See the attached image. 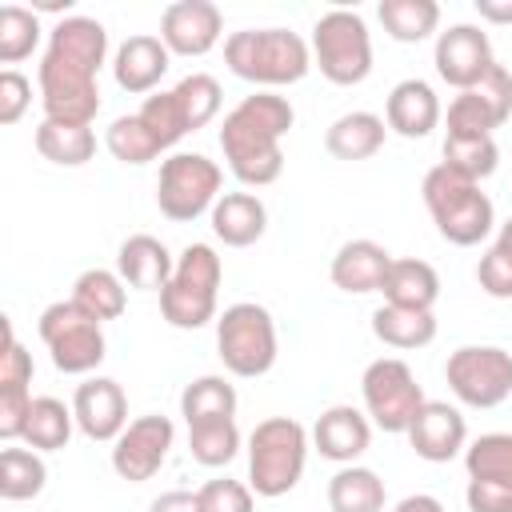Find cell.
<instances>
[{
  "label": "cell",
  "mask_w": 512,
  "mask_h": 512,
  "mask_svg": "<svg viewBox=\"0 0 512 512\" xmlns=\"http://www.w3.org/2000/svg\"><path fill=\"white\" fill-rule=\"evenodd\" d=\"M296 124V108L288 96L276 92H252L244 96L220 124V148L232 168V176L248 188H264L280 180L284 152L280 140Z\"/></svg>",
  "instance_id": "1"
},
{
  "label": "cell",
  "mask_w": 512,
  "mask_h": 512,
  "mask_svg": "<svg viewBox=\"0 0 512 512\" xmlns=\"http://www.w3.org/2000/svg\"><path fill=\"white\" fill-rule=\"evenodd\" d=\"M224 64L232 76L260 84V88H284L300 84L312 68V44H304L288 28H244L224 40Z\"/></svg>",
  "instance_id": "2"
},
{
  "label": "cell",
  "mask_w": 512,
  "mask_h": 512,
  "mask_svg": "<svg viewBox=\"0 0 512 512\" xmlns=\"http://www.w3.org/2000/svg\"><path fill=\"white\" fill-rule=\"evenodd\" d=\"M420 192H424V204H428V216H432L436 232L448 244H456V248L480 244L492 232V224H496V208L480 192V184L468 180V176H460L448 164L428 168Z\"/></svg>",
  "instance_id": "3"
},
{
  "label": "cell",
  "mask_w": 512,
  "mask_h": 512,
  "mask_svg": "<svg viewBox=\"0 0 512 512\" xmlns=\"http://www.w3.org/2000/svg\"><path fill=\"white\" fill-rule=\"evenodd\" d=\"M308 464V432L292 416H268L248 436V488L264 500L288 496Z\"/></svg>",
  "instance_id": "4"
},
{
  "label": "cell",
  "mask_w": 512,
  "mask_h": 512,
  "mask_svg": "<svg viewBox=\"0 0 512 512\" xmlns=\"http://www.w3.org/2000/svg\"><path fill=\"white\" fill-rule=\"evenodd\" d=\"M224 280V264L216 256L212 244H188L176 256V272L168 280V288L160 292V312L172 328H204L208 320H216V292Z\"/></svg>",
  "instance_id": "5"
},
{
  "label": "cell",
  "mask_w": 512,
  "mask_h": 512,
  "mask_svg": "<svg viewBox=\"0 0 512 512\" xmlns=\"http://www.w3.org/2000/svg\"><path fill=\"white\" fill-rule=\"evenodd\" d=\"M312 64L328 84L352 88L372 72V36L360 12L332 8L312 24Z\"/></svg>",
  "instance_id": "6"
},
{
  "label": "cell",
  "mask_w": 512,
  "mask_h": 512,
  "mask_svg": "<svg viewBox=\"0 0 512 512\" xmlns=\"http://www.w3.org/2000/svg\"><path fill=\"white\" fill-rule=\"evenodd\" d=\"M216 352L232 376L256 380L276 364V320L264 304L240 300L216 316Z\"/></svg>",
  "instance_id": "7"
},
{
  "label": "cell",
  "mask_w": 512,
  "mask_h": 512,
  "mask_svg": "<svg viewBox=\"0 0 512 512\" xmlns=\"http://www.w3.org/2000/svg\"><path fill=\"white\" fill-rule=\"evenodd\" d=\"M40 340L52 352L56 372L64 376H84L96 372L108 356V340L96 316H88L76 300H56L40 312Z\"/></svg>",
  "instance_id": "8"
},
{
  "label": "cell",
  "mask_w": 512,
  "mask_h": 512,
  "mask_svg": "<svg viewBox=\"0 0 512 512\" xmlns=\"http://www.w3.org/2000/svg\"><path fill=\"white\" fill-rule=\"evenodd\" d=\"M220 184H224V172L216 160H208L200 152H172L160 164L156 208H160V216H168L176 224H192L196 216L212 212V204L224 196Z\"/></svg>",
  "instance_id": "9"
},
{
  "label": "cell",
  "mask_w": 512,
  "mask_h": 512,
  "mask_svg": "<svg viewBox=\"0 0 512 512\" xmlns=\"http://www.w3.org/2000/svg\"><path fill=\"white\" fill-rule=\"evenodd\" d=\"M360 396H364V416L380 432H408V424L424 408V388L416 384L412 368L396 356H380L364 368Z\"/></svg>",
  "instance_id": "10"
},
{
  "label": "cell",
  "mask_w": 512,
  "mask_h": 512,
  "mask_svg": "<svg viewBox=\"0 0 512 512\" xmlns=\"http://www.w3.org/2000/svg\"><path fill=\"white\" fill-rule=\"evenodd\" d=\"M444 380L468 408H496L512 396V352L496 344H464L448 356Z\"/></svg>",
  "instance_id": "11"
},
{
  "label": "cell",
  "mask_w": 512,
  "mask_h": 512,
  "mask_svg": "<svg viewBox=\"0 0 512 512\" xmlns=\"http://www.w3.org/2000/svg\"><path fill=\"white\" fill-rule=\"evenodd\" d=\"M36 80H40L44 120L92 128V120L100 112V88H96V72L92 68L72 64V60L56 56V52H44Z\"/></svg>",
  "instance_id": "12"
},
{
  "label": "cell",
  "mask_w": 512,
  "mask_h": 512,
  "mask_svg": "<svg viewBox=\"0 0 512 512\" xmlns=\"http://www.w3.org/2000/svg\"><path fill=\"white\" fill-rule=\"evenodd\" d=\"M176 440V428L168 416L152 412V416H136L128 420V428L112 440V472L128 484H144L152 480L164 460H168V448Z\"/></svg>",
  "instance_id": "13"
},
{
  "label": "cell",
  "mask_w": 512,
  "mask_h": 512,
  "mask_svg": "<svg viewBox=\"0 0 512 512\" xmlns=\"http://www.w3.org/2000/svg\"><path fill=\"white\" fill-rule=\"evenodd\" d=\"M432 64H436V76L460 92H468L472 84L484 80V72L496 64L492 56V40L484 28L476 24H452L436 36V52H432Z\"/></svg>",
  "instance_id": "14"
},
{
  "label": "cell",
  "mask_w": 512,
  "mask_h": 512,
  "mask_svg": "<svg viewBox=\"0 0 512 512\" xmlns=\"http://www.w3.org/2000/svg\"><path fill=\"white\" fill-rule=\"evenodd\" d=\"M224 16L212 0H176L160 16V40L172 56H204L220 44Z\"/></svg>",
  "instance_id": "15"
},
{
  "label": "cell",
  "mask_w": 512,
  "mask_h": 512,
  "mask_svg": "<svg viewBox=\"0 0 512 512\" xmlns=\"http://www.w3.org/2000/svg\"><path fill=\"white\" fill-rule=\"evenodd\" d=\"M408 444L420 460L428 464H448L468 448V424L460 416V408L444 404V400H424V408L416 412V420L408 424Z\"/></svg>",
  "instance_id": "16"
},
{
  "label": "cell",
  "mask_w": 512,
  "mask_h": 512,
  "mask_svg": "<svg viewBox=\"0 0 512 512\" xmlns=\"http://www.w3.org/2000/svg\"><path fill=\"white\" fill-rule=\"evenodd\" d=\"M72 416H76V428L88 440L108 444L128 428V396L112 376H92V380H84L76 388Z\"/></svg>",
  "instance_id": "17"
},
{
  "label": "cell",
  "mask_w": 512,
  "mask_h": 512,
  "mask_svg": "<svg viewBox=\"0 0 512 512\" xmlns=\"http://www.w3.org/2000/svg\"><path fill=\"white\" fill-rule=\"evenodd\" d=\"M368 444H372V420L360 408H352V404H332L312 424V448L324 460L356 464L368 452Z\"/></svg>",
  "instance_id": "18"
},
{
  "label": "cell",
  "mask_w": 512,
  "mask_h": 512,
  "mask_svg": "<svg viewBox=\"0 0 512 512\" xmlns=\"http://www.w3.org/2000/svg\"><path fill=\"white\" fill-rule=\"evenodd\" d=\"M384 124H388L396 136H404V140H424V136L440 124V100H436L432 84L420 80V76L400 80V84L388 92Z\"/></svg>",
  "instance_id": "19"
},
{
  "label": "cell",
  "mask_w": 512,
  "mask_h": 512,
  "mask_svg": "<svg viewBox=\"0 0 512 512\" xmlns=\"http://www.w3.org/2000/svg\"><path fill=\"white\" fill-rule=\"evenodd\" d=\"M116 272L128 288H140V292H164L172 272H176V256L164 248V240L148 236V232H136L120 244L116 252Z\"/></svg>",
  "instance_id": "20"
},
{
  "label": "cell",
  "mask_w": 512,
  "mask_h": 512,
  "mask_svg": "<svg viewBox=\"0 0 512 512\" xmlns=\"http://www.w3.org/2000/svg\"><path fill=\"white\" fill-rule=\"evenodd\" d=\"M392 268V256L384 244L376 240H348L340 244V252L332 256V284L340 292H352V296H368V292H380L384 288V276Z\"/></svg>",
  "instance_id": "21"
},
{
  "label": "cell",
  "mask_w": 512,
  "mask_h": 512,
  "mask_svg": "<svg viewBox=\"0 0 512 512\" xmlns=\"http://www.w3.org/2000/svg\"><path fill=\"white\" fill-rule=\"evenodd\" d=\"M168 60H172V52L164 48V40L140 32V36H128V40L116 48V56H112V76H116V84H120L124 92L140 96V92H152V88L164 80Z\"/></svg>",
  "instance_id": "22"
},
{
  "label": "cell",
  "mask_w": 512,
  "mask_h": 512,
  "mask_svg": "<svg viewBox=\"0 0 512 512\" xmlns=\"http://www.w3.org/2000/svg\"><path fill=\"white\" fill-rule=\"evenodd\" d=\"M208 220H212V232H216L220 244H228V248H248V244H256V240L264 236V228H268V208H264V200H260L256 192H224V196L212 204Z\"/></svg>",
  "instance_id": "23"
},
{
  "label": "cell",
  "mask_w": 512,
  "mask_h": 512,
  "mask_svg": "<svg viewBox=\"0 0 512 512\" xmlns=\"http://www.w3.org/2000/svg\"><path fill=\"white\" fill-rule=\"evenodd\" d=\"M384 304L396 308H416V312H432V304L440 300V276L428 260L416 256H392V268L384 276Z\"/></svg>",
  "instance_id": "24"
},
{
  "label": "cell",
  "mask_w": 512,
  "mask_h": 512,
  "mask_svg": "<svg viewBox=\"0 0 512 512\" xmlns=\"http://www.w3.org/2000/svg\"><path fill=\"white\" fill-rule=\"evenodd\" d=\"M44 52H56V56H64L72 64H84V68L100 72L104 60H108V32L92 16H64V20L52 24Z\"/></svg>",
  "instance_id": "25"
},
{
  "label": "cell",
  "mask_w": 512,
  "mask_h": 512,
  "mask_svg": "<svg viewBox=\"0 0 512 512\" xmlns=\"http://www.w3.org/2000/svg\"><path fill=\"white\" fill-rule=\"evenodd\" d=\"M384 136H388V128H384V120L376 116V112H344V116H336L332 124H328V132H324V148L336 156V160H368V156H376L380 148H384Z\"/></svg>",
  "instance_id": "26"
},
{
  "label": "cell",
  "mask_w": 512,
  "mask_h": 512,
  "mask_svg": "<svg viewBox=\"0 0 512 512\" xmlns=\"http://www.w3.org/2000/svg\"><path fill=\"white\" fill-rule=\"evenodd\" d=\"M372 336L388 348H424L436 340V316L432 312H416V308H396V304H380L372 312Z\"/></svg>",
  "instance_id": "27"
},
{
  "label": "cell",
  "mask_w": 512,
  "mask_h": 512,
  "mask_svg": "<svg viewBox=\"0 0 512 512\" xmlns=\"http://www.w3.org/2000/svg\"><path fill=\"white\" fill-rule=\"evenodd\" d=\"M36 152L60 168H80L96 156V132L84 124H60V120H40L36 128Z\"/></svg>",
  "instance_id": "28"
},
{
  "label": "cell",
  "mask_w": 512,
  "mask_h": 512,
  "mask_svg": "<svg viewBox=\"0 0 512 512\" xmlns=\"http://www.w3.org/2000/svg\"><path fill=\"white\" fill-rule=\"evenodd\" d=\"M328 508L332 512H384V480L372 468L344 464L328 480Z\"/></svg>",
  "instance_id": "29"
},
{
  "label": "cell",
  "mask_w": 512,
  "mask_h": 512,
  "mask_svg": "<svg viewBox=\"0 0 512 512\" xmlns=\"http://www.w3.org/2000/svg\"><path fill=\"white\" fill-rule=\"evenodd\" d=\"M72 300H76L88 316H96L100 324L124 316V308H128L124 280H120V272H112V268H88V272H80L76 284H72Z\"/></svg>",
  "instance_id": "30"
},
{
  "label": "cell",
  "mask_w": 512,
  "mask_h": 512,
  "mask_svg": "<svg viewBox=\"0 0 512 512\" xmlns=\"http://www.w3.org/2000/svg\"><path fill=\"white\" fill-rule=\"evenodd\" d=\"M384 32L400 44H420L440 28V4L436 0H384L376 8Z\"/></svg>",
  "instance_id": "31"
},
{
  "label": "cell",
  "mask_w": 512,
  "mask_h": 512,
  "mask_svg": "<svg viewBox=\"0 0 512 512\" xmlns=\"http://www.w3.org/2000/svg\"><path fill=\"white\" fill-rule=\"evenodd\" d=\"M72 428H76V416H72V408H68L64 400H56V396H36V400H32V412H28L24 444L36 448V452H60V448H68Z\"/></svg>",
  "instance_id": "32"
},
{
  "label": "cell",
  "mask_w": 512,
  "mask_h": 512,
  "mask_svg": "<svg viewBox=\"0 0 512 512\" xmlns=\"http://www.w3.org/2000/svg\"><path fill=\"white\" fill-rule=\"evenodd\" d=\"M180 416H184V424L228 420V416H236V388L224 376H196L180 392Z\"/></svg>",
  "instance_id": "33"
},
{
  "label": "cell",
  "mask_w": 512,
  "mask_h": 512,
  "mask_svg": "<svg viewBox=\"0 0 512 512\" xmlns=\"http://www.w3.org/2000/svg\"><path fill=\"white\" fill-rule=\"evenodd\" d=\"M48 484V464L36 448H4L0 452V496L4 500H32Z\"/></svg>",
  "instance_id": "34"
},
{
  "label": "cell",
  "mask_w": 512,
  "mask_h": 512,
  "mask_svg": "<svg viewBox=\"0 0 512 512\" xmlns=\"http://www.w3.org/2000/svg\"><path fill=\"white\" fill-rule=\"evenodd\" d=\"M188 452L196 464L204 468H224L236 460L240 452V428L236 416L228 420H204V424H188Z\"/></svg>",
  "instance_id": "35"
},
{
  "label": "cell",
  "mask_w": 512,
  "mask_h": 512,
  "mask_svg": "<svg viewBox=\"0 0 512 512\" xmlns=\"http://www.w3.org/2000/svg\"><path fill=\"white\" fill-rule=\"evenodd\" d=\"M468 480H496L512 488V432H484L464 448Z\"/></svg>",
  "instance_id": "36"
},
{
  "label": "cell",
  "mask_w": 512,
  "mask_h": 512,
  "mask_svg": "<svg viewBox=\"0 0 512 512\" xmlns=\"http://www.w3.org/2000/svg\"><path fill=\"white\" fill-rule=\"evenodd\" d=\"M44 28L36 8H20V4H4L0 8V64H20L36 52Z\"/></svg>",
  "instance_id": "37"
},
{
  "label": "cell",
  "mask_w": 512,
  "mask_h": 512,
  "mask_svg": "<svg viewBox=\"0 0 512 512\" xmlns=\"http://www.w3.org/2000/svg\"><path fill=\"white\" fill-rule=\"evenodd\" d=\"M444 160L440 164H448V168H456L460 176H468V180H488L492 172H496V164H500V148H496V140L492 136H444Z\"/></svg>",
  "instance_id": "38"
},
{
  "label": "cell",
  "mask_w": 512,
  "mask_h": 512,
  "mask_svg": "<svg viewBox=\"0 0 512 512\" xmlns=\"http://www.w3.org/2000/svg\"><path fill=\"white\" fill-rule=\"evenodd\" d=\"M104 148H108L120 164H132V168H140V164H148V160L160 156V144H156L152 132L140 124V116H116V120L108 124V132H104Z\"/></svg>",
  "instance_id": "39"
},
{
  "label": "cell",
  "mask_w": 512,
  "mask_h": 512,
  "mask_svg": "<svg viewBox=\"0 0 512 512\" xmlns=\"http://www.w3.org/2000/svg\"><path fill=\"white\" fill-rule=\"evenodd\" d=\"M172 92H176V100H180V108H184L188 132H196V128H204V124H212V120H216V112H220V100H224L220 80H216V76H208V72H192V76H184Z\"/></svg>",
  "instance_id": "40"
},
{
  "label": "cell",
  "mask_w": 512,
  "mask_h": 512,
  "mask_svg": "<svg viewBox=\"0 0 512 512\" xmlns=\"http://www.w3.org/2000/svg\"><path fill=\"white\" fill-rule=\"evenodd\" d=\"M136 116H140V124L152 132V140L160 144V152L172 148L180 136H188V120H184V108H180V100H176L172 88L144 96V104H140Z\"/></svg>",
  "instance_id": "41"
},
{
  "label": "cell",
  "mask_w": 512,
  "mask_h": 512,
  "mask_svg": "<svg viewBox=\"0 0 512 512\" xmlns=\"http://www.w3.org/2000/svg\"><path fill=\"white\" fill-rule=\"evenodd\" d=\"M468 92L488 108V116L496 120V128L512 116V72H508L504 64H492V68L484 72V80H480V84H472Z\"/></svg>",
  "instance_id": "42"
},
{
  "label": "cell",
  "mask_w": 512,
  "mask_h": 512,
  "mask_svg": "<svg viewBox=\"0 0 512 512\" xmlns=\"http://www.w3.org/2000/svg\"><path fill=\"white\" fill-rule=\"evenodd\" d=\"M252 496H256V492H252L248 484L228 480V476L208 480V484L196 492L200 512H252Z\"/></svg>",
  "instance_id": "43"
},
{
  "label": "cell",
  "mask_w": 512,
  "mask_h": 512,
  "mask_svg": "<svg viewBox=\"0 0 512 512\" xmlns=\"http://www.w3.org/2000/svg\"><path fill=\"white\" fill-rule=\"evenodd\" d=\"M492 128H496V120L472 92H460L448 104V136H492Z\"/></svg>",
  "instance_id": "44"
},
{
  "label": "cell",
  "mask_w": 512,
  "mask_h": 512,
  "mask_svg": "<svg viewBox=\"0 0 512 512\" xmlns=\"http://www.w3.org/2000/svg\"><path fill=\"white\" fill-rule=\"evenodd\" d=\"M476 280L492 300H512V252L492 244L476 264Z\"/></svg>",
  "instance_id": "45"
},
{
  "label": "cell",
  "mask_w": 512,
  "mask_h": 512,
  "mask_svg": "<svg viewBox=\"0 0 512 512\" xmlns=\"http://www.w3.org/2000/svg\"><path fill=\"white\" fill-rule=\"evenodd\" d=\"M32 356L12 332V320H4V352H0V388H28L32 384Z\"/></svg>",
  "instance_id": "46"
},
{
  "label": "cell",
  "mask_w": 512,
  "mask_h": 512,
  "mask_svg": "<svg viewBox=\"0 0 512 512\" xmlns=\"http://www.w3.org/2000/svg\"><path fill=\"white\" fill-rule=\"evenodd\" d=\"M32 392L28 388H0V436L12 444V440H24V428H28V412H32Z\"/></svg>",
  "instance_id": "47"
},
{
  "label": "cell",
  "mask_w": 512,
  "mask_h": 512,
  "mask_svg": "<svg viewBox=\"0 0 512 512\" xmlns=\"http://www.w3.org/2000/svg\"><path fill=\"white\" fill-rule=\"evenodd\" d=\"M28 104H32V84H28V76H20L16 68H4V72H0V124L12 128V124L28 112Z\"/></svg>",
  "instance_id": "48"
},
{
  "label": "cell",
  "mask_w": 512,
  "mask_h": 512,
  "mask_svg": "<svg viewBox=\"0 0 512 512\" xmlns=\"http://www.w3.org/2000/svg\"><path fill=\"white\" fill-rule=\"evenodd\" d=\"M464 500L468 512H512V488L496 480H468Z\"/></svg>",
  "instance_id": "49"
},
{
  "label": "cell",
  "mask_w": 512,
  "mask_h": 512,
  "mask_svg": "<svg viewBox=\"0 0 512 512\" xmlns=\"http://www.w3.org/2000/svg\"><path fill=\"white\" fill-rule=\"evenodd\" d=\"M148 512H200V500H196V492H164V496H156L152 504H148Z\"/></svg>",
  "instance_id": "50"
},
{
  "label": "cell",
  "mask_w": 512,
  "mask_h": 512,
  "mask_svg": "<svg viewBox=\"0 0 512 512\" xmlns=\"http://www.w3.org/2000/svg\"><path fill=\"white\" fill-rule=\"evenodd\" d=\"M476 12L488 24H512V0H476Z\"/></svg>",
  "instance_id": "51"
},
{
  "label": "cell",
  "mask_w": 512,
  "mask_h": 512,
  "mask_svg": "<svg viewBox=\"0 0 512 512\" xmlns=\"http://www.w3.org/2000/svg\"><path fill=\"white\" fill-rule=\"evenodd\" d=\"M392 512H444V504L436 496H428V492H416V496H404Z\"/></svg>",
  "instance_id": "52"
},
{
  "label": "cell",
  "mask_w": 512,
  "mask_h": 512,
  "mask_svg": "<svg viewBox=\"0 0 512 512\" xmlns=\"http://www.w3.org/2000/svg\"><path fill=\"white\" fill-rule=\"evenodd\" d=\"M496 244H500V248H508V252H512V216H508V220H504V224H500V236H496Z\"/></svg>",
  "instance_id": "53"
}]
</instances>
